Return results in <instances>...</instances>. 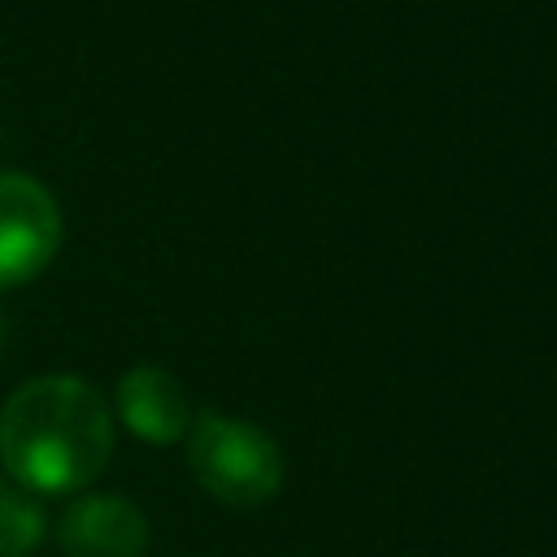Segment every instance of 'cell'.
Here are the masks:
<instances>
[{
	"label": "cell",
	"mask_w": 557,
	"mask_h": 557,
	"mask_svg": "<svg viewBox=\"0 0 557 557\" xmlns=\"http://www.w3.org/2000/svg\"><path fill=\"white\" fill-rule=\"evenodd\" d=\"M109 457V400L78 374H39L0 405V466L22 492H83Z\"/></svg>",
	"instance_id": "6da1fadb"
},
{
	"label": "cell",
	"mask_w": 557,
	"mask_h": 557,
	"mask_svg": "<svg viewBox=\"0 0 557 557\" xmlns=\"http://www.w3.org/2000/svg\"><path fill=\"white\" fill-rule=\"evenodd\" d=\"M187 466L196 483L235 509H257L283 487V453L278 444L239 418L200 413L187 431Z\"/></svg>",
	"instance_id": "7a4b0ae2"
},
{
	"label": "cell",
	"mask_w": 557,
	"mask_h": 557,
	"mask_svg": "<svg viewBox=\"0 0 557 557\" xmlns=\"http://www.w3.org/2000/svg\"><path fill=\"white\" fill-rule=\"evenodd\" d=\"M61 248L57 196L17 170H0V292L39 278Z\"/></svg>",
	"instance_id": "3957f363"
},
{
	"label": "cell",
	"mask_w": 557,
	"mask_h": 557,
	"mask_svg": "<svg viewBox=\"0 0 557 557\" xmlns=\"http://www.w3.org/2000/svg\"><path fill=\"white\" fill-rule=\"evenodd\" d=\"M57 540L65 557H144L152 531L135 500L113 492H87L61 509Z\"/></svg>",
	"instance_id": "277c9868"
},
{
	"label": "cell",
	"mask_w": 557,
	"mask_h": 557,
	"mask_svg": "<svg viewBox=\"0 0 557 557\" xmlns=\"http://www.w3.org/2000/svg\"><path fill=\"white\" fill-rule=\"evenodd\" d=\"M117 418L144 444H178L191 431V400L183 383L161 366H131L117 379Z\"/></svg>",
	"instance_id": "5b68a950"
},
{
	"label": "cell",
	"mask_w": 557,
	"mask_h": 557,
	"mask_svg": "<svg viewBox=\"0 0 557 557\" xmlns=\"http://www.w3.org/2000/svg\"><path fill=\"white\" fill-rule=\"evenodd\" d=\"M48 531V518L30 492H22L13 479H0V557H26L39 548Z\"/></svg>",
	"instance_id": "8992f818"
},
{
	"label": "cell",
	"mask_w": 557,
	"mask_h": 557,
	"mask_svg": "<svg viewBox=\"0 0 557 557\" xmlns=\"http://www.w3.org/2000/svg\"><path fill=\"white\" fill-rule=\"evenodd\" d=\"M0 339H4V322H0Z\"/></svg>",
	"instance_id": "52a82bcc"
}]
</instances>
